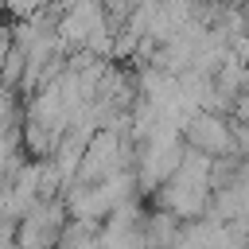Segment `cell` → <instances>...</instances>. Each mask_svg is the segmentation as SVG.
I'll return each instance as SVG.
<instances>
[{
  "label": "cell",
  "mask_w": 249,
  "mask_h": 249,
  "mask_svg": "<svg viewBox=\"0 0 249 249\" xmlns=\"http://www.w3.org/2000/svg\"><path fill=\"white\" fill-rule=\"evenodd\" d=\"M183 140H187V148H195V152H202V156L237 152L230 117L218 113V109H191V117L183 121Z\"/></svg>",
  "instance_id": "obj_1"
}]
</instances>
